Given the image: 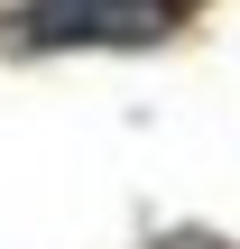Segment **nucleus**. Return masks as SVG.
Instances as JSON below:
<instances>
[{
    "mask_svg": "<svg viewBox=\"0 0 240 249\" xmlns=\"http://www.w3.org/2000/svg\"><path fill=\"white\" fill-rule=\"evenodd\" d=\"M203 0H18L9 46L65 55V46H166Z\"/></svg>",
    "mask_w": 240,
    "mask_h": 249,
    "instance_id": "nucleus-1",
    "label": "nucleus"
},
{
    "mask_svg": "<svg viewBox=\"0 0 240 249\" xmlns=\"http://www.w3.org/2000/svg\"><path fill=\"white\" fill-rule=\"evenodd\" d=\"M148 249H231V240H222V231H157Z\"/></svg>",
    "mask_w": 240,
    "mask_h": 249,
    "instance_id": "nucleus-2",
    "label": "nucleus"
}]
</instances>
